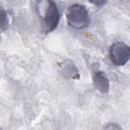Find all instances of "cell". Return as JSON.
Masks as SVG:
<instances>
[{
	"label": "cell",
	"mask_w": 130,
	"mask_h": 130,
	"mask_svg": "<svg viewBox=\"0 0 130 130\" xmlns=\"http://www.w3.org/2000/svg\"><path fill=\"white\" fill-rule=\"evenodd\" d=\"M38 12L42 19L43 29L46 34L54 30L59 22L60 15L56 3L52 1H39Z\"/></svg>",
	"instance_id": "1"
},
{
	"label": "cell",
	"mask_w": 130,
	"mask_h": 130,
	"mask_svg": "<svg viewBox=\"0 0 130 130\" xmlns=\"http://www.w3.org/2000/svg\"><path fill=\"white\" fill-rule=\"evenodd\" d=\"M68 24L76 29H83L90 24V19L86 8L80 4H75L71 6L66 13Z\"/></svg>",
	"instance_id": "2"
},
{
	"label": "cell",
	"mask_w": 130,
	"mask_h": 130,
	"mask_svg": "<svg viewBox=\"0 0 130 130\" xmlns=\"http://www.w3.org/2000/svg\"><path fill=\"white\" fill-rule=\"evenodd\" d=\"M109 56L113 64L124 66L129 59L130 48L124 42H116L110 47Z\"/></svg>",
	"instance_id": "3"
},
{
	"label": "cell",
	"mask_w": 130,
	"mask_h": 130,
	"mask_svg": "<svg viewBox=\"0 0 130 130\" xmlns=\"http://www.w3.org/2000/svg\"><path fill=\"white\" fill-rule=\"evenodd\" d=\"M60 74L67 79H79V72L74 62L71 60L63 61L59 65Z\"/></svg>",
	"instance_id": "4"
},
{
	"label": "cell",
	"mask_w": 130,
	"mask_h": 130,
	"mask_svg": "<svg viewBox=\"0 0 130 130\" xmlns=\"http://www.w3.org/2000/svg\"><path fill=\"white\" fill-rule=\"evenodd\" d=\"M92 80L95 88L101 93H108L110 89V81L106 74L102 71L94 73Z\"/></svg>",
	"instance_id": "5"
},
{
	"label": "cell",
	"mask_w": 130,
	"mask_h": 130,
	"mask_svg": "<svg viewBox=\"0 0 130 130\" xmlns=\"http://www.w3.org/2000/svg\"><path fill=\"white\" fill-rule=\"evenodd\" d=\"M0 20H1V30L2 32L5 31L9 25V19L6 11L1 6L0 8Z\"/></svg>",
	"instance_id": "6"
},
{
	"label": "cell",
	"mask_w": 130,
	"mask_h": 130,
	"mask_svg": "<svg viewBox=\"0 0 130 130\" xmlns=\"http://www.w3.org/2000/svg\"><path fill=\"white\" fill-rule=\"evenodd\" d=\"M105 129H121V128L117 124L115 123H108L106 127H105Z\"/></svg>",
	"instance_id": "7"
},
{
	"label": "cell",
	"mask_w": 130,
	"mask_h": 130,
	"mask_svg": "<svg viewBox=\"0 0 130 130\" xmlns=\"http://www.w3.org/2000/svg\"><path fill=\"white\" fill-rule=\"evenodd\" d=\"M90 3L94 4V5H95L97 7H102L104 5H105L107 1H102V0H100V1H89Z\"/></svg>",
	"instance_id": "8"
}]
</instances>
